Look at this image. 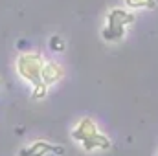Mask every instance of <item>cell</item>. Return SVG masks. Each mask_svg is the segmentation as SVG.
Listing matches in <instances>:
<instances>
[{
  "mask_svg": "<svg viewBox=\"0 0 158 156\" xmlns=\"http://www.w3.org/2000/svg\"><path fill=\"white\" fill-rule=\"evenodd\" d=\"M72 138L83 145V149L86 153L101 149V151H109L112 147V142L109 140V136H105L103 132L98 130V125L94 123L92 117H83L72 130Z\"/></svg>",
  "mask_w": 158,
  "mask_h": 156,
  "instance_id": "6da1fadb",
  "label": "cell"
},
{
  "mask_svg": "<svg viewBox=\"0 0 158 156\" xmlns=\"http://www.w3.org/2000/svg\"><path fill=\"white\" fill-rule=\"evenodd\" d=\"M42 66H44V59L37 51L22 53L17 59V74L31 86L42 84Z\"/></svg>",
  "mask_w": 158,
  "mask_h": 156,
  "instance_id": "7a4b0ae2",
  "label": "cell"
},
{
  "mask_svg": "<svg viewBox=\"0 0 158 156\" xmlns=\"http://www.w3.org/2000/svg\"><path fill=\"white\" fill-rule=\"evenodd\" d=\"M134 15L125 11V9H119V7H114L109 11L107 15V26L103 28L101 31V37L109 42H116V40H121L123 35H125V28L131 26L134 22Z\"/></svg>",
  "mask_w": 158,
  "mask_h": 156,
  "instance_id": "3957f363",
  "label": "cell"
},
{
  "mask_svg": "<svg viewBox=\"0 0 158 156\" xmlns=\"http://www.w3.org/2000/svg\"><path fill=\"white\" fill-rule=\"evenodd\" d=\"M64 154V147L61 145H53L50 142H44V140H37L33 142L31 145L24 147L19 156H46V154Z\"/></svg>",
  "mask_w": 158,
  "mask_h": 156,
  "instance_id": "277c9868",
  "label": "cell"
},
{
  "mask_svg": "<svg viewBox=\"0 0 158 156\" xmlns=\"http://www.w3.org/2000/svg\"><path fill=\"white\" fill-rule=\"evenodd\" d=\"M63 76H64V70H63L61 64H57L53 61H48V63L44 61V66H42V83L46 86H52V84L59 83L63 79Z\"/></svg>",
  "mask_w": 158,
  "mask_h": 156,
  "instance_id": "5b68a950",
  "label": "cell"
},
{
  "mask_svg": "<svg viewBox=\"0 0 158 156\" xmlns=\"http://www.w3.org/2000/svg\"><path fill=\"white\" fill-rule=\"evenodd\" d=\"M129 9H156V0H125Z\"/></svg>",
  "mask_w": 158,
  "mask_h": 156,
  "instance_id": "8992f818",
  "label": "cell"
},
{
  "mask_svg": "<svg viewBox=\"0 0 158 156\" xmlns=\"http://www.w3.org/2000/svg\"><path fill=\"white\" fill-rule=\"evenodd\" d=\"M50 48H52L53 51H64V42H63L61 37L53 35V37L50 39Z\"/></svg>",
  "mask_w": 158,
  "mask_h": 156,
  "instance_id": "52a82bcc",
  "label": "cell"
},
{
  "mask_svg": "<svg viewBox=\"0 0 158 156\" xmlns=\"http://www.w3.org/2000/svg\"><path fill=\"white\" fill-rule=\"evenodd\" d=\"M46 92H48V86L42 83V84H39V86H33L31 97H33V99H44V97H46Z\"/></svg>",
  "mask_w": 158,
  "mask_h": 156,
  "instance_id": "ba28073f",
  "label": "cell"
},
{
  "mask_svg": "<svg viewBox=\"0 0 158 156\" xmlns=\"http://www.w3.org/2000/svg\"><path fill=\"white\" fill-rule=\"evenodd\" d=\"M0 86H2V79H0Z\"/></svg>",
  "mask_w": 158,
  "mask_h": 156,
  "instance_id": "9c48e42d",
  "label": "cell"
}]
</instances>
